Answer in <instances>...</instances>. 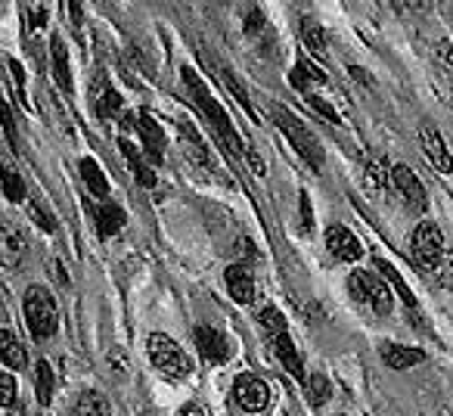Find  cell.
I'll use <instances>...</instances> for the list:
<instances>
[{"mask_svg":"<svg viewBox=\"0 0 453 416\" xmlns=\"http://www.w3.org/2000/svg\"><path fill=\"white\" fill-rule=\"evenodd\" d=\"M0 187H4V196L10 202H26V181L7 158H0Z\"/></svg>","mask_w":453,"mask_h":416,"instance_id":"obj_21","label":"cell"},{"mask_svg":"<svg viewBox=\"0 0 453 416\" xmlns=\"http://www.w3.org/2000/svg\"><path fill=\"white\" fill-rule=\"evenodd\" d=\"M419 140H422V152H426V158L432 162V168L441 171V174H450L453 158H450V152H447L444 137L438 134V127H422Z\"/></svg>","mask_w":453,"mask_h":416,"instance_id":"obj_13","label":"cell"},{"mask_svg":"<svg viewBox=\"0 0 453 416\" xmlns=\"http://www.w3.org/2000/svg\"><path fill=\"white\" fill-rule=\"evenodd\" d=\"M388 168H385V158H372V162H366V187H370V193H379V189H385V183H388Z\"/></svg>","mask_w":453,"mask_h":416,"instance_id":"obj_29","label":"cell"},{"mask_svg":"<svg viewBox=\"0 0 453 416\" xmlns=\"http://www.w3.org/2000/svg\"><path fill=\"white\" fill-rule=\"evenodd\" d=\"M376 265H379V271H382V280H385V283H388L391 289H395L397 296L403 298V304H407V308H410V314H413L416 320H419V302H416L413 289H410V286L403 283V277H401V273L395 271V267H391V261H385V258H376Z\"/></svg>","mask_w":453,"mask_h":416,"instance_id":"obj_17","label":"cell"},{"mask_svg":"<svg viewBox=\"0 0 453 416\" xmlns=\"http://www.w3.org/2000/svg\"><path fill=\"white\" fill-rule=\"evenodd\" d=\"M220 78H224L226 90H230V94L236 96V103H240V106L246 109V112H249V115H252V119H255L252 100H249V94H246V88H242V84H240V78H236V75H234V72H230V69H224V72H220Z\"/></svg>","mask_w":453,"mask_h":416,"instance_id":"obj_31","label":"cell"},{"mask_svg":"<svg viewBox=\"0 0 453 416\" xmlns=\"http://www.w3.org/2000/svg\"><path fill=\"white\" fill-rule=\"evenodd\" d=\"M271 345H273V354H277L280 360H283V366L292 373L296 379H308L304 376V366H302V354H298V348H296V342H292V335H289V329H283V333H277V335H271Z\"/></svg>","mask_w":453,"mask_h":416,"instance_id":"obj_15","label":"cell"},{"mask_svg":"<svg viewBox=\"0 0 453 416\" xmlns=\"http://www.w3.org/2000/svg\"><path fill=\"white\" fill-rule=\"evenodd\" d=\"M50 53H53V72H57V81L65 94H72V69H69V50H65L63 38L50 41Z\"/></svg>","mask_w":453,"mask_h":416,"instance_id":"obj_22","label":"cell"},{"mask_svg":"<svg viewBox=\"0 0 453 416\" xmlns=\"http://www.w3.org/2000/svg\"><path fill=\"white\" fill-rule=\"evenodd\" d=\"M326 249H329V255L339 261H360V255H364L360 240L345 224H333V227L326 230Z\"/></svg>","mask_w":453,"mask_h":416,"instance_id":"obj_11","label":"cell"},{"mask_svg":"<svg viewBox=\"0 0 453 416\" xmlns=\"http://www.w3.org/2000/svg\"><path fill=\"white\" fill-rule=\"evenodd\" d=\"M26 320H28V329L38 342H47L59 327V311H57V298L47 286H28L26 292Z\"/></svg>","mask_w":453,"mask_h":416,"instance_id":"obj_3","label":"cell"},{"mask_svg":"<svg viewBox=\"0 0 453 416\" xmlns=\"http://www.w3.org/2000/svg\"><path fill=\"white\" fill-rule=\"evenodd\" d=\"M35 389H38L41 404L53 401V366H50V360H38V364H35Z\"/></svg>","mask_w":453,"mask_h":416,"instance_id":"obj_28","label":"cell"},{"mask_svg":"<svg viewBox=\"0 0 453 416\" xmlns=\"http://www.w3.org/2000/svg\"><path fill=\"white\" fill-rule=\"evenodd\" d=\"M234 401L240 404V410L246 413H261L271 404V389L261 376L255 373H240L234 382Z\"/></svg>","mask_w":453,"mask_h":416,"instance_id":"obj_8","label":"cell"},{"mask_svg":"<svg viewBox=\"0 0 453 416\" xmlns=\"http://www.w3.org/2000/svg\"><path fill=\"white\" fill-rule=\"evenodd\" d=\"M96 112L103 115V119H119L121 112V96L115 88H109L106 81L100 84V90H96Z\"/></svg>","mask_w":453,"mask_h":416,"instance_id":"obj_27","label":"cell"},{"mask_svg":"<svg viewBox=\"0 0 453 416\" xmlns=\"http://www.w3.org/2000/svg\"><path fill=\"white\" fill-rule=\"evenodd\" d=\"M224 280H226V292L234 296V302H240V304L255 302V273L249 265H230Z\"/></svg>","mask_w":453,"mask_h":416,"instance_id":"obj_12","label":"cell"},{"mask_svg":"<svg viewBox=\"0 0 453 416\" xmlns=\"http://www.w3.org/2000/svg\"><path fill=\"white\" fill-rule=\"evenodd\" d=\"M246 158H249V168H252V174H258V177L267 174V168H265V162H261V156L255 150H249V146H246Z\"/></svg>","mask_w":453,"mask_h":416,"instance_id":"obj_38","label":"cell"},{"mask_svg":"<svg viewBox=\"0 0 453 416\" xmlns=\"http://www.w3.org/2000/svg\"><path fill=\"white\" fill-rule=\"evenodd\" d=\"M0 125L7 131V143L13 150H19V131H16V121H13V109L7 106V100H0Z\"/></svg>","mask_w":453,"mask_h":416,"instance_id":"obj_32","label":"cell"},{"mask_svg":"<svg viewBox=\"0 0 453 416\" xmlns=\"http://www.w3.org/2000/svg\"><path fill=\"white\" fill-rule=\"evenodd\" d=\"M28 215H32V221L38 224L41 230H47V234H57V218H53L50 212L41 205V202H32V205H28Z\"/></svg>","mask_w":453,"mask_h":416,"instance_id":"obj_33","label":"cell"},{"mask_svg":"<svg viewBox=\"0 0 453 416\" xmlns=\"http://www.w3.org/2000/svg\"><path fill=\"white\" fill-rule=\"evenodd\" d=\"M258 323L267 329V335H277V333H283V329H286L283 311H277L273 304H265V308L258 311Z\"/></svg>","mask_w":453,"mask_h":416,"instance_id":"obj_30","label":"cell"},{"mask_svg":"<svg viewBox=\"0 0 453 416\" xmlns=\"http://www.w3.org/2000/svg\"><path fill=\"white\" fill-rule=\"evenodd\" d=\"M94 218H96V230H100L103 240L115 236L121 227H125V221H127V218H125V208L115 205V202H103V205L94 212Z\"/></svg>","mask_w":453,"mask_h":416,"instance_id":"obj_18","label":"cell"},{"mask_svg":"<svg viewBox=\"0 0 453 416\" xmlns=\"http://www.w3.org/2000/svg\"><path fill=\"white\" fill-rule=\"evenodd\" d=\"M81 177H84V183H88L90 193L100 196V199H106V196H109V181H106V174H103V168L94 162V158H81Z\"/></svg>","mask_w":453,"mask_h":416,"instance_id":"obj_26","label":"cell"},{"mask_svg":"<svg viewBox=\"0 0 453 416\" xmlns=\"http://www.w3.org/2000/svg\"><path fill=\"white\" fill-rule=\"evenodd\" d=\"M304 397H308L311 407L320 410L323 404L333 397V385H329V379L323 376V373H311V376L304 379Z\"/></svg>","mask_w":453,"mask_h":416,"instance_id":"obj_23","label":"cell"},{"mask_svg":"<svg viewBox=\"0 0 453 416\" xmlns=\"http://www.w3.org/2000/svg\"><path fill=\"white\" fill-rule=\"evenodd\" d=\"M348 296L357 304H366L372 314L379 317L391 314V286L385 280L372 277L370 271H351V277H348Z\"/></svg>","mask_w":453,"mask_h":416,"instance_id":"obj_5","label":"cell"},{"mask_svg":"<svg viewBox=\"0 0 453 416\" xmlns=\"http://www.w3.org/2000/svg\"><path fill=\"white\" fill-rule=\"evenodd\" d=\"M10 69H13V78L19 81V88H22V81H26V72H22V65L16 63V59H10Z\"/></svg>","mask_w":453,"mask_h":416,"instance_id":"obj_41","label":"cell"},{"mask_svg":"<svg viewBox=\"0 0 453 416\" xmlns=\"http://www.w3.org/2000/svg\"><path fill=\"white\" fill-rule=\"evenodd\" d=\"M302 41L308 47V53H314L320 63L326 59V35H323V28L314 19H302Z\"/></svg>","mask_w":453,"mask_h":416,"instance_id":"obj_25","label":"cell"},{"mask_svg":"<svg viewBox=\"0 0 453 416\" xmlns=\"http://www.w3.org/2000/svg\"><path fill=\"white\" fill-rule=\"evenodd\" d=\"M0 360L13 370H22L28 366V354H26V345L19 342V335L10 333V329H0Z\"/></svg>","mask_w":453,"mask_h":416,"instance_id":"obj_19","label":"cell"},{"mask_svg":"<svg viewBox=\"0 0 453 416\" xmlns=\"http://www.w3.org/2000/svg\"><path fill=\"white\" fill-rule=\"evenodd\" d=\"M438 57H441V63H447L453 69V41H444V44L438 47Z\"/></svg>","mask_w":453,"mask_h":416,"instance_id":"obj_39","label":"cell"},{"mask_svg":"<svg viewBox=\"0 0 453 416\" xmlns=\"http://www.w3.org/2000/svg\"><path fill=\"white\" fill-rule=\"evenodd\" d=\"M298 212H302V230H314V215H311V199H308V193H302L298 196Z\"/></svg>","mask_w":453,"mask_h":416,"instance_id":"obj_37","label":"cell"},{"mask_svg":"<svg viewBox=\"0 0 453 416\" xmlns=\"http://www.w3.org/2000/svg\"><path fill=\"white\" fill-rule=\"evenodd\" d=\"M28 255V240L22 234L19 224L10 218H0V265L4 267H19Z\"/></svg>","mask_w":453,"mask_h":416,"instance_id":"obj_9","label":"cell"},{"mask_svg":"<svg viewBox=\"0 0 453 416\" xmlns=\"http://www.w3.org/2000/svg\"><path fill=\"white\" fill-rule=\"evenodd\" d=\"M304 100H308V106L314 109V112H320L326 121H333V125H339V121H342V119H339V112H335V109L329 106V103L323 100V96H317V94H304Z\"/></svg>","mask_w":453,"mask_h":416,"instance_id":"obj_34","label":"cell"},{"mask_svg":"<svg viewBox=\"0 0 453 416\" xmlns=\"http://www.w3.org/2000/svg\"><path fill=\"white\" fill-rule=\"evenodd\" d=\"M16 404V379L0 370V407H13Z\"/></svg>","mask_w":453,"mask_h":416,"instance_id":"obj_35","label":"cell"},{"mask_svg":"<svg viewBox=\"0 0 453 416\" xmlns=\"http://www.w3.org/2000/svg\"><path fill=\"white\" fill-rule=\"evenodd\" d=\"M410 249H413V261L422 271H438L441 258H444V234L434 221H419L413 230V240H410Z\"/></svg>","mask_w":453,"mask_h":416,"instance_id":"obj_6","label":"cell"},{"mask_svg":"<svg viewBox=\"0 0 453 416\" xmlns=\"http://www.w3.org/2000/svg\"><path fill=\"white\" fill-rule=\"evenodd\" d=\"M438 280H441V286H447V289H453V252H444V258H441V265H438Z\"/></svg>","mask_w":453,"mask_h":416,"instance_id":"obj_36","label":"cell"},{"mask_svg":"<svg viewBox=\"0 0 453 416\" xmlns=\"http://www.w3.org/2000/svg\"><path fill=\"white\" fill-rule=\"evenodd\" d=\"M134 125H137L140 137H143V150L150 152L152 162H162V156H165V131L158 127V121L152 119L150 112H137Z\"/></svg>","mask_w":453,"mask_h":416,"instance_id":"obj_14","label":"cell"},{"mask_svg":"<svg viewBox=\"0 0 453 416\" xmlns=\"http://www.w3.org/2000/svg\"><path fill=\"white\" fill-rule=\"evenodd\" d=\"M379 354H382V360L391 366V370H410V366L426 360V351L407 348V345H395V342H382V345H379Z\"/></svg>","mask_w":453,"mask_h":416,"instance_id":"obj_16","label":"cell"},{"mask_svg":"<svg viewBox=\"0 0 453 416\" xmlns=\"http://www.w3.org/2000/svg\"><path fill=\"white\" fill-rule=\"evenodd\" d=\"M193 339H196L199 354L208 364H226V360H230V342H226L224 333H218V329H211V327H196Z\"/></svg>","mask_w":453,"mask_h":416,"instance_id":"obj_10","label":"cell"},{"mask_svg":"<svg viewBox=\"0 0 453 416\" xmlns=\"http://www.w3.org/2000/svg\"><path fill=\"white\" fill-rule=\"evenodd\" d=\"M180 75H183V81H187L189 94H193L196 106L202 109V115L208 119V125H211L214 134H218L220 146H224V150L230 152V156H246V143H242L240 134H236L234 121H230V115L224 112V106H220V103L214 100L211 94H208V88L202 84V78L196 75L193 69H183Z\"/></svg>","mask_w":453,"mask_h":416,"instance_id":"obj_1","label":"cell"},{"mask_svg":"<svg viewBox=\"0 0 453 416\" xmlns=\"http://www.w3.org/2000/svg\"><path fill=\"white\" fill-rule=\"evenodd\" d=\"M146 351H150V360L162 376L168 379H187L193 373V360L187 358L180 345H177L171 335L165 333H152L150 342H146Z\"/></svg>","mask_w":453,"mask_h":416,"instance_id":"obj_4","label":"cell"},{"mask_svg":"<svg viewBox=\"0 0 453 416\" xmlns=\"http://www.w3.org/2000/svg\"><path fill=\"white\" fill-rule=\"evenodd\" d=\"M391 187H395V193L401 196V202L413 215H422L428 208L426 187H422V181L416 177V171L410 168V165H395V168H391Z\"/></svg>","mask_w":453,"mask_h":416,"instance_id":"obj_7","label":"cell"},{"mask_svg":"<svg viewBox=\"0 0 453 416\" xmlns=\"http://www.w3.org/2000/svg\"><path fill=\"white\" fill-rule=\"evenodd\" d=\"M47 19H50V16H47V10H44V7H38V10H35V16H32V28L47 26Z\"/></svg>","mask_w":453,"mask_h":416,"instance_id":"obj_40","label":"cell"},{"mask_svg":"<svg viewBox=\"0 0 453 416\" xmlns=\"http://www.w3.org/2000/svg\"><path fill=\"white\" fill-rule=\"evenodd\" d=\"M271 115H273V121H277L280 131L286 134V140L292 143V150H296L311 168L320 171L323 168V146H320V140L314 137V131H311L302 119H296L286 106H280V103L271 106Z\"/></svg>","mask_w":453,"mask_h":416,"instance_id":"obj_2","label":"cell"},{"mask_svg":"<svg viewBox=\"0 0 453 416\" xmlns=\"http://www.w3.org/2000/svg\"><path fill=\"white\" fill-rule=\"evenodd\" d=\"M180 416H205V413H202V407H196V404H187Z\"/></svg>","mask_w":453,"mask_h":416,"instance_id":"obj_42","label":"cell"},{"mask_svg":"<svg viewBox=\"0 0 453 416\" xmlns=\"http://www.w3.org/2000/svg\"><path fill=\"white\" fill-rule=\"evenodd\" d=\"M119 146H121V152H125V158H127V168L134 171V177H137L143 187H156V171L150 168V165L143 162V156H140V150L131 143V140H119Z\"/></svg>","mask_w":453,"mask_h":416,"instance_id":"obj_20","label":"cell"},{"mask_svg":"<svg viewBox=\"0 0 453 416\" xmlns=\"http://www.w3.org/2000/svg\"><path fill=\"white\" fill-rule=\"evenodd\" d=\"M109 413H112V407H109L106 395H100V391H84L75 401V407H72V416H109Z\"/></svg>","mask_w":453,"mask_h":416,"instance_id":"obj_24","label":"cell"}]
</instances>
